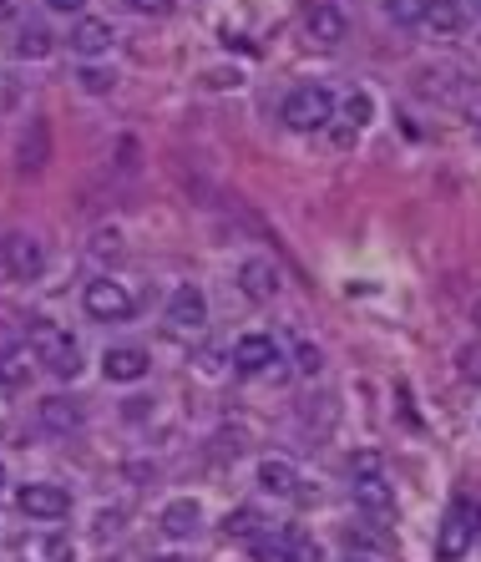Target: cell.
<instances>
[{
  "instance_id": "29",
  "label": "cell",
  "mask_w": 481,
  "mask_h": 562,
  "mask_svg": "<svg viewBox=\"0 0 481 562\" xmlns=\"http://www.w3.org/2000/svg\"><path fill=\"white\" fill-rule=\"evenodd\" d=\"M319 365H325V355H319V345L299 340V350H294V370H299V375H319Z\"/></svg>"
},
{
  "instance_id": "19",
  "label": "cell",
  "mask_w": 481,
  "mask_h": 562,
  "mask_svg": "<svg viewBox=\"0 0 481 562\" xmlns=\"http://www.w3.org/2000/svg\"><path fill=\"white\" fill-rule=\"evenodd\" d=\"M426 26H431L436 36H456V31L466 26V16H461L456 0H426Z\"/></svg>"
},
{
  "instance_id": "15",
  "label": "cell",
  "mask_w": 481,
  "mask_h": 562,
  "mask_svg": "<svg viewBox=\"0 0 481 562\" xmlns=\"http://www.w3.org/2000/svg\"><path fill=\"white\" fill-rule=\"evenodd\" d=\"M259 487H264L269 497H299V471H294V461L264 456V461H259Z\"/></svg>"
},
{
  "instance_id": "26",
  "label": "cell",
  "mask_w": 481,
  "mask_h": 562,
  "mask_svg": "<svg viewBox=\"0 0 481 562\" xmlns=\"http://www.w3.org/2000/svg\"><path fill=\"white\" fill-rule=\"evenodd\" d=\"M26 380H31V365H21V355L16 360H0V395H16Z\"/></svg>"
},
{
  "instance_id": "20",
  "label": "cell",
  "mask_w": 481,
  "mask_h": 562,
  "mask_svg": "<svg viewBox=\"0 0 481 562\" xmlns=\"http://www.w3.org/2000/svg\"><path fill=\"white\" fill-rule=\"evenodd\" d=\"M16 56L21 61H46L51 56V31L41 21H26L21 26V41H16Z\"/></svg>"
},
{
  "instance_id": "6",
  "label": "cell",
  "mask_w": 481,
  "mask_h": 562,
  "mask_svg": "<svg viewBox=\"0 0 481 562\" xmlns=\"http://www.w3.org/2000/svg\"><path fill=\"white\" fill-rule=\"evenodd\" d=\"M471 542H476V507L471 502H451V512H446V522L436 532V557L456 562V557H466Z\"/></svg>"
},
{
  "instance_id": "1",
  "label": "cell",
  "mask_w": 481,
  "mask_h": 562,
  "mask_svg": "<svg viewBox=\"0 0 481 562\" xmlns=\"http://www.w3.org/2000/svg\"><path fill=\"white\" fill-rule=\"evenodd\" d=\"M26 335H31L36 360H41L56 380H76V375H82V345H76L61 325H51V319H31Z\"/></svg>"
},
{
  "instance_id": "5",
  "label": "cell",
  "mask_w": 481,
  "mask_h": 562,
  "mask_svg": "<svg viewBox=\"0 0 481 562\" xmlns=\"http://www.w3.org/2000/svg\"><path fill=\"white\" fill-rule=\"evenodd\" d=\"M82 304H87L92 319H107V325H122V319H132V309H137L132 289L117 284V279H92L87 294H82Z\"/></svg>"
},
{
  "instance_id": "2",
  "label": "cell",
  "mask_w": 481,
  "mask_h": 562,
  "mask_svg": "<svg viewBox=\"0 0 481 562\" xmlns=\"http://www.w3.org/2000/svg\"><path fill=\"white\" fill-rule=\"evenodd\" d=\"M284 127L289 132H325L330 122H335V92L330 87H294L289 97H284Z\"/></svg>"
},
{
  "instance_id": "3",
  "label": "cell",
  "mask_w": 481,
  "mask_h": 562,
  "mask_svg": "<svg viewBox=\"0 0 481 562\" xmlns=\"http://www.w3.org/2000/svg\"><path fill=\"white\" fill-rule=\"evenodd\" d=\"M46 269V244L36 233H6L0 238V274L6 279H41Z\"/></svg>"
},
{
  "instance_id": "9",
  "label": "cell",
  "mask_w": 481,
  "mask_h": 562,
  "mask_svg": "<svg viewBox=\"0 0 481 562\" xmlns=\"http://www.w3.org/2000/svg\"><path fill=\"white\" fill-rule=\"evenodd\" d=\"M36 421H41L51 436H71V431H82L87 411H82V400H71V395H46L41 406H36Z\"/></svg>"
},
{
  "instance_id": "36",
  "label": "cell",
  "mask_w": 481,
  "mask_h": 562,
  "mask_svg": "<svg viewBox=\"0 0 481 562\" xmlns=\"http://www.w3.org/2000/svg\"><path fill=\"white\" fill-rule=\"evenodd\" d=\"M471 325H476V330H481V299H476V304H471Z\"/></svg>"
},
{
  "instance_id": "18",
  "label": "cell",
  "mask_w": 481,
  "mask_h": 562,
  "mask_svg": "<svg viewBox=\"0 0 481 562\" xmlns=\"http://www.w3.org/2000/svg\"><path fill=\"white\" fill-rule=\"evenodd\" d=\"M355 507H365V512H375V517H390V512H395V492L385 487V476L355 481Z\"/></svg>"
},
{
  "instance_id": "22",
  "label": "cell",
  "mask_w": 481,
  "mask_h": 562,
  "mask_svg": "<svg viewBox=\"0 0 481 562\" xmlns=\"http://www.w3.org/2000/svg\"><path fill=\"white\" fill-rule=\"evenodd\" d=\"M76 87H82L87 97H107V92L117 87V71H107V66H82V71H76Z\"/></svg>"
},
{
  "instance_id": "13",
  "label": "cell",
  "mask_w": 481,
  "mask_h": 562,
  "mask_svg": "<svg viewBox=\"0 0 481 562\" xmlns=\"http://www.w3.org/2000/svg\"><path fill=\"white\" fill-rule=\"evenodd\" d=\"M304 31H309V41H319V46H340V41H345V11L330 6V0H314V6L304 11Z\"/></svg>"
},
{
  "instance_id": "39",
  "label": "cell",
  "mask_w": 481,
  "mask_h": 562,
  "mask_svg": "<svg viewBox=\"0 0 481 562\" xmlns=\"http://www.w3.org/2000/svg\"><path fill=\"white\" fill-rule=\"evenodd\" d=\"M350 562H375V557H350Z\"/></svg>"
},
{
  "instance_id": "28",
  "label": "cell",
  "mask_w": 481,
  "mask_h": 562,
  "mask_svg": "<svg viewBox=\"0 0 481 562\" xmlns=\"http://www.w3.org/2000/svg\"><path fill=\"white\" fill-rule=\"evenodd\" d=\"M456 375L461 380H481V345H461L456 350Z\"/></svg>"
},
{
  "instance_id": "14",
  "label": "cell",
  "mask_w": 481,
  "mask_h": 562,
  "mask_svg": "<svg viewBox=\"0 0 481 562\" xmlns=\"http://www.w3.org/2000/svg\"><path fill=\"white\" fill-rule=\"evenodd\" d=\"M16 163H21V173H41V168L51 163V127H46L41 117H31V127L21 132Z\"/></svg>"
},
{
  "instance_id": "31",
  "label": "cell",
  "mask_w": 481,
  "mask_h": 562,
  "mask_svg": "<svg viewBox=\"0 0 481 562\" xmlns=\"http://www.w3.org/2000/svg\"><path fill=\"white\" fill-rule=\"evenodd\" d=\"M137 16H173V0H127Z\"/></svg>"
},
{
  "instance_id": "21",
  "label": "cell",
  "mask_w": 481,
  "mask_h": 562,
  "mask_svg": "<svg viewBox=\"0 0 481 562\" xmlns=\"http://www.w3.org/2000/svg\"><path fill=\"white\" fill-rule=\"evenodd\" d=\"M279 562H325V552H319V542L304 537V532H284L279 537Z\"/></svg>"
},
{
  "instance_id": "12",
  "label": "cell",
  "mask_w": 481,
  "mask_h": 562,
  "mask_svg": "<svg viewBox=\"0 0 481 562\" xmlns=\"http://www.w3.org/2000/svg\"><path fill=\"white\" fill-rule=\"evenodd\" d=\"M238 289H244V299H254V304H269L284 284H279V269L269 259H244L238 264Z\"/></svg>"
},
{
  "instance_id": "33",
  "label": "cell",
  "mask_w": 481,
  "mask_h": 562,
  "mask_svg": "<svg viewBox=\"0 0 481 562\" xmlns=\"http://www.w3.org/2000/svg\"><path fill=\"white\" fill-rule=\"evenodd\" d=\"M117 527H122V512H102V517H97V532H102V537L117 532Z\"/></svg>"
},
{
  "instance_id": "4",
  "label": "cell",
  "mask_w": 481,
  "mask_h": 562,
  "mask_svg": "<svg viewBox=\"0 0 481 562\" xmlns=\"http://www.w3.org/2000/svg\"><path fill=\"white\" fill-rule=\"evenodd\" d=\"M203 325H208V294L198 284L173 289V299H168V330L178 340H193V335H203Z\"/></svg>"
},
{
  "instance_id": "11",
  "label": "cell",
  "mask_w": 481,
  "mask_h": 562,
  "mask_svg": "<svg viewBox=\"0 0 481 562\" xmlns=\"http://www.w3.org/2000/svg\"><path fill=\"white\" fill-rule=\"evenodd\" d=\"M112 41H117V31H112V21H97V16H82L71 26V51L82 56V61H97V56H107L112 51Z\"/></svg>"
},
{
  "instance_id": "24",
  "label": "cell",
  "mask_w": 481,
  "mask_h": 562,
  "mask_svg": "<svg viewBox=\"0 0 481 562\" xmlns=\"http://www.w3.org/2000/svg\"><path fill=\"white\" fill-rule=\"evenodd\" d=\"M259 527H264V517H259L254 507H238V512L223 517V532H228V537H259Z\"/></svg>"
},
{
  "instance_id": "25",
  "label": "cell",
  "mask_w": 481,
  "mask_h": 562,
  "mask_svg": "<svg viewBox=\"0 0 481 562\" xmlns=\"http://www.w3.org/2000/svg\"><path fill=\"white\" fill-rule=\"evenodd\" d=\"M370 117H375V102H370V92H350V97H345V127H355V132H360Z\"/></svg>"
},
{
  "instance_id": "10",
  "label": "cell",
  "mask_w": 481,
  "mask_h": 562,
  "mask_svg": "<svg viewBox=\"0 0 481 562\" xmlns=\"http://www.w3.org/2000/svg\"><path fill=\"white\" fill-rule=\"evenodd\" d=\"M147 350H137V345H107V355H102V375L112 380V385H137L142 375H147Z\"/></svg>"
},
{
  "instance_id": "38",
  "label": "cell",
  "mask_w": 481,
  "mask_h": 562,
  "mask_svg": "<svg viewBox=\"0 0 481 562\" xmlns=\"http://www.w3.org/2000/svg\"><path fill=\"white\" fill-rule=\"evenodd\" d=\"M0 487H6V466H0Z\"/></svg>"
},
{
  "instance_id": "27",
  "label": "cell",
  "mask_w": 481,
  "mask_h": 562,
  "mask_svg": "<svg viewBox=\"0 0 481 562\" xmlns=\"http://www.w3.org/2000/svg\"><path fill=\"white\" fill-rule=\"evenodd\" d=\"M21 345H31V335L21 325H0V360H16Z\"/></svg>"
},
{
  "instance_id": "40",
  "label": "cell",
  "mask_w": 481,
  "mask_h": 562,
  "mask_svg": "<svg viewBox=\"0 0 481 562\" xmlns=\"http://www.w3.org/2000/svg\"><path fill=\"white\" fill-rule=\"evenodd\" d=\"M476 6H481V0H476Z\"/></svg>"
},
{
  "instance_id": "7",
  "label": "cell",
  "mask_w": 481,
  "mask_h": 562,
  "mask_svg": "<svg viewBox=\"0 0 481 562\" xmlns=\"http://www.w3.org/2000/svg\"><path fill=\"white\" fill-rule=\"evenodd\" d=\"M16 507H21L26 517L56 522V517H66V512H71V492H66V487H56V481H31V487H21V492H16Z\"/></svg>"
},
{
  "instance_id": "32",
  "label": "cell",
  "mask_w": 481,
  "mask_h": 562,
  "mask_svg": "<svg viewBox=\"0 0 481 562\" xmlns=\"http://www.w3.org/2000/svg\"><path fill=\"white\" fill-rule=\"evenodd\" d=\"M117 244H122L117 233H97V244H92V249H97V254H117Z\"/></svg>"
},
{
  "instance_id": "17",
  "label": "cell",
  "mask_w": 481,
  "mask_h": 562,
  "mask_svg": "<svg viewBox=\"0 0 481 562\" xmlns=\"http://www.w3.org/2000/svg\"><path fill=\"white\" fill-rule=\"evenodd\" d=\"M198 522H203V507H198L193 497L168 502V507H163V517H157V527H163L168 537H193V532H198Z\"/></svg>"
},
{
  "instance_id": "41",
  "label": "cell",
  "mask_w": 481,
  "mask_h": 562,
  "mask_svg": "<svg viewBox=\"0 0 481 562\" xmlns=\"http://www.w3.org/2000/svg\"><path fill=\"white\" fill-rule=\"evenodd\" d=\"M476 41H481V36H476Z\"/></svg>"
},
{
  "instance_id": "16",
  "label": "cell",
  "mask_w": 481,
  "mask_h": 562,
  "mask_svg": "<svg viewBox=\"0 0 481 562\" xmlns=\"http://www.w3.org/2000/svg\"><path fill=\"white\" fill-rule=\"evenodd\" d=\"M21 562H71V537L31 532V537H21Z\"/></svg>"
},
{
  "instance_id": "30",
  "label": "cell",
  "mask_w": 481,
  "mask_h": 562,
  "mask_svg": "<svg viewBox=\"0 0 481 562\" xmlns=\"http://www.w3.org/2000/svg\"><path fill=\"white\" fill-rule=\"evenodd\" d=\"M380 466H385V461H380V451H355V456H350V476H355V481L380 476Z\"/></svg>"
},
{
  "instance_id": "23",
  "label": "cell",
  "mask_w": 481,
  "mask_h": 562,
  "mask_svg": "<svg viewBox=\"0 0 481 562\" xmlns=\"http://www.w3.org/2000/svg\"><path fill=\"white\" fill-rule=\"evenodd\" d=\"M385 16L395 26H426V0H385Z\"/></svg>"
},
{
  "instance_id": "35",
  "label": "cell",
  "mask_w": 481,
  "mask_h": 562,
  "mask_svg": "<svg viewBox=\"0 0 481 562\" xmlns=\"http://www.w3.org/2000/svg\"><path fill=\"white\" fill-rule=\"evenodd\" d=\"M152 562H188L183 552H163V557H152Z\"/></svg>"
},
{
  "instance_id": "34",
  "label": "cell",
  "mask_w": 481,
  "mask_h": 562,
  "mask_svg": "<svg viewBox=\"0 0 481 562\" xmlns=\"http://www.w3.org/2000/svg\"><path fill=\"white\" fill-rule=\"evenodd\" d=\"M46 6H51V11H66V16H71V11H82L87 0H46Z\"/></svg>"
},
{
  "instance_id": "37",
  "label": "cell",
  "mask_w": 481,
  "mask_h": 562,
  "mask_svg": "<svg viewBox=\"0 0 481 562\" xmlns=\"http://www.w3.org/2000/svg\"><path fill=\"white\" fill-rule=\"evenodd\" d=\"M11 6H16V0H0V11H11Z\"/></svg>"
},
{
  "instance_id": "8",
  "label": "cell",
  "mask_w": 481,
  "mask_h": 562,
  "mask_svg": "<svg viewBox=\"0 0 481 562\" xmlns=\"http://www.w3.org/2000/svg\"><path fill=\"white\" fill-rule=\"evenodd\" d=\"M274 365H284V360H279V345L269 335H244L233 345V370L238 375H269Z\"/></svg>"
}]
</instances>
